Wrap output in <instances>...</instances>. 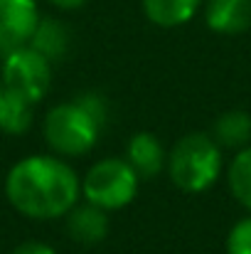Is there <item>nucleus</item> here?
<instances>
[{
  "label": "nucleus",
  "instance_id": "39448f33",
  "mask_svg": "<svg viewBox=\"0 0 251 254\" xmlns=\"http://www.w3.org/2000/svg\"><path fill=\"white\" fill-rule=\"evenodd\" d=\"M2 84L37 104L52 84V62L30 45L15 47L2 57Z\"/></svg>",
  "mask_w": 251,
  "mask_h": 254
},
{
  "label": "nucleus",
  "instance_id": "f8f14e48",
  "mask_svg": "<svg viewBox=\"0 0 251 254\" xmlns=\"http://www.w3.org/2000/svg\"><path fill=\"white\" fill-rule=\"evenodd\" d=\"M212 138L219 143V148H232L242 151L251 141V116L242 109L224 111L212 128Z\"/></svg>",
  "mask_w": 251,
  "mask_h": 254
},
{
  "label": "nucleus",
  "instance_id": "2eb2a0df",
  "mask_svg": "<svg viewBox=\"0 0 251 254\" xmlns=\"http://www.w3.org/2000/svg\"><path fill=\"white\" fill-rule=\"evenodd\" d=\"M227 254H251V215L239 220L227 235Z\"/></svg>",
  "mask_w": 251,
  "mask_h": 254
},
{
  "label": "nucleus",
  "instance_id": "423d86ee",
  "mask_svg": "<svg viewBox=\"0 0 251 254\" xmlns=\"http://www.w3.org/2000/svg\"><path fill=\"white\" fill-rule=\"evenodd\" d=\"M40 22L35 0H0V50L10 52L30 42Z\"/></svg>",
  "mask_w": 251,
  "mask_h": 254
},
{
  "label": "nucleus",
  "instance_id": "0eeeda50",
  "mask_svg": "<svg viewBox=\"0 0 251 254\" xmlns=\"http://www.w3.org/2000/svg\"><path fill=\"white\" fill-rule=\"evenodd\" d=\"M204 22L217 35H242L251 27V0H207Z\"/></svg>",
  "mask_w": 251,
  "mask_h": 254
},
{
  "label": "nucleus",
  "instance_id": "7ed1b4c3",
  "mask_svg": "<svg viewBox=\"0 0 251 254\" xmlns=\"http://www.w3.org/2000/svg\"><path fill=\"white\" fill-rule=\"evenodd\" d=\"M170 180L182 192H207L222 175V148L209 133H187L167 153Z\"/></svg>",
  "mask_w": 251,
  "mask_h": 254
},
{
  "label": "nucleus",
  "instance_id": "6e6552de",
  "mask_svg": "<svg viewBox=\"0 0 251 254\" xmlns=\"http://www.w3.org/2000/svg\"><path fill=\"white\" fill-rule=\"evenodd\" d=\"M126 161H128L131 168L136 170V175L141 180H151V178H155L160 170L165 168L167 153L163 148V143L153 133L141 131V133L131 136L128 148H126Z\"/></svg>",
  "mask_w": 251,
  "mask_h": 254
},
{
  "label": "nucleus",
  "instance_id": "9d476101",
  "mask_svg": "<svg viewBox=\"0 0 251 254\" xmlns=\"http://www.w3.org/2000/svg\"><path fill=\"white\" fill-rule=\"evenodd\" d=\"M32 101L0 82V131L7 136H22L32 126Z\"/></svg>",
  "mask_w": 251,
  "mask_h": 254
},
{
  "label": "nucleus",
  "instance_id": "f03ea898",
  "mask_svg": "<svg viewBox=\"0 0 251 254\" xmlns=\"http://www.w3.org/2000/svg\"><path fill=\"white\" fill-rule=\"evenodd\" d=\"M108 121V104L99 91H84L72 101L57 104L47 111L42 131L47 146L57 156H86Z\"/></svg>",
  "mask_w": 251,
  "mask_h": 254
},
{
  "label": "nucleus",
  "instance_id": "4468645a",
  "mask_svg": "<svg viewBox=\"0 0 251 254\" xmlns=\"http://www.w3.org/2000/svg\"><path fill=\"white\" fill-rule=\"evenodd\" d=\"M227 183L237 202L251 212V146L237 151L234 161L229 163V170H227Z\"/></svg>",
  "mask_w": 251,
  "mask_h": 254
},
{
  "label": "nucleus",
  "instance_id": "ddd939ff",
  "mask_svg": "<svg viewBox=\"0 0 251 254\" xmlns=\"http://www.w3.org/2000/svg\"><path fill=\"white\" fill-rule=\"evenodd\" d=\"M200 5L202 0H143V12L158 27H180L197 15Z\"/></svg>",
  "mask_w": 251,
  "mask_h": 254
},
{
  "label": "nucleus",
  "instance_id": "f257e3e1",
  "mask_svg": "<svg viewBox=\"0 0 251 254\" xmlns=\"http://www.w3.org/2000/svg\"><path fill=\"white\" fill-rule=\"evenodd\" d=\"M5 195L30 220H57L79 202L82 180L59 156H27L7 170Z\"/></svg>",
  "mask_w": 251,
  "mask_h": 254
},
{
  "label": "nucleus",
  "instance_id": "20e7f679",
  "mask_svg": "<svg viewBox=\"0 0 251 254\" xmlns=\"http://www.w3.org/2000/svg\"><path fill=\"white\" fill-rule=\"evenodd\" d=\"M141 178L123 158H101L82 178V195L86 202L101 210H121L133 202Z\"/></svg>",
  "mask_w": 251,
  "mask_h": 254
},
{
  "label": "nucleus",
  "instance_id": "1a4fd4ad",
  "mask_svg": "<svg viewBox=\"0 0 251 254\" xmlns=\"http://www.w3.org/2000/svg\"><path fill=\"white\" fill-rule=\"evenodd\" d=\"M67 232L74 242L99 245L108 235V215H106V210H101L91 202H84V205L77 202L67 212Z\"/></svg>",
  "mask_w": 251,
  "mask_h": 254
},
{
  "label": "nucleus",
  "instance_id": "9b49d317",
  "mask_svg": "<svg viewBox=\"0 0 251 254\" xmlns=\"http://www.w3.org/2000/svg\"><path fill=\"white\" fill-rule=\"evenodd\" d=\"M27 45L54 64V62L64 60L67 52H69V30L59 20L40 17V22H37V27H35V32H32Z\"/></svg>",
  "mask_w": 251,
  "mask_h": 254
},
{
  "label": "nucleus",
  "instance_id": "f3484780",
  "mask_svg": "<svg viewBox=\"0 0 251 254\" xmlns=\"http://www.w3.org/2000/svg\"><path fill=\"white\" fill-rule=\"evenodd\" d=\"M52 5H57V7H62V10H77V7H82L86 0H50Z\"/></svg>",
  "mask_w": 251,
  "mask_h": 254
},
{
  "label": "nucleus",
  "instance_id": "dca6fc26",
  "mask_svg": "<svg viewBox=\"0 0 251 254\" xmlns=\"http://www.w3.org/2000/svg\"><path fill=\"white\" fill-rule=\"evenodd\" d=\"M10 254H57V252L50 245H45V242H25V245L15 247Z\"/></svg>",
  "mask_w": 251,
  "mask_h": 254
}]
</instances>
